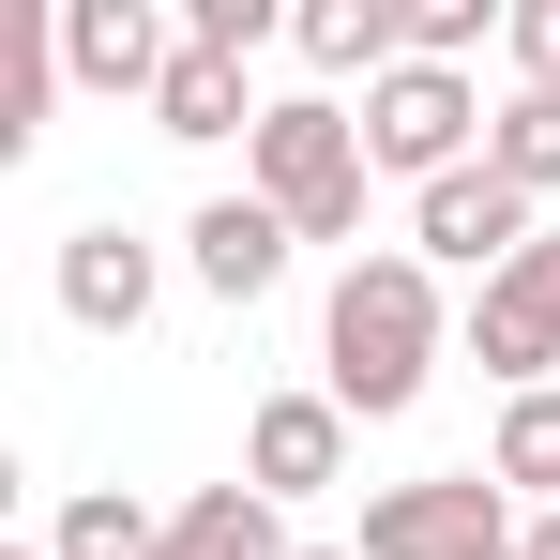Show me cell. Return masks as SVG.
Listing matches in <instances>:
<instances>
[{"instance_id": "cell-21", "label": "cell", "mask_w": 560, "mask_h": 560, "mask_svg": "<svg viewBox=\"0 0 560 560\" xmlns=\"http://www.w3.org/2000/svg\"><path fill=\"white\" fill-rule=\"evenodd\" d=\"M515 560H560V515H530V530H515Z\"/></svg>"}, {"instance_id": "cell-17", "label": "cell", "mask_w": 560, "mask_h": 560, "mask_svg": "<svg viewBox=\"0 0 560 560\" xmlns=\"http://www.w3.org/2000/svg\"><path fill=\"white\" fill-rule=\"evenodd\" d=\"M485 167H500L515 197H546V183H560V92H515V106H500V137H485Z\"/></svg>"}, {"instance_id": "cell-18", "label": "cell", "mask_w": 560, "mask_h": 560, "mask_svg": "<svg viewBox=\"0 0 560 560\" xmlns=\"http://www.w3.org/2000/svg\"><path fill=\"white\" fill-rule=\"evenodd\" d=\"M183 31L228 46V61H258V46H273V0H183Z\"/></svg>"}, {"instance_id": "cell-23", "label": "cell", "mask_w": 560, "mask_h": 560, "mask_svg": "<svg viewBox=\"0 0 560 560\" xmlns=\"http://www.w3.org/2000/svg\"><path fill=\"white\" fill-rule=\"evenodd\" d=\"M0 560H61V546H0Z\"/></svg>"}, {"instance_id": "cell-8", "label": "cell", "mask_w": 560, "mask_h": 560, "mask_svg": "<svg viewBox=\"0 0 560 560\" xmlns=\"http://www.w3.org/2000/svg\"><path fill=\"white\" fill-rule=\"evenodd\" d=\"M334 469H349V409H334V394H273V409L243 424V485H258V500H318Z\"/></svg>"}, {"instance_id": "cell-14", "label": "cell", "mask_w": 560, "mask_h": 560, "mask_svg": "<svg viewBox=\"0 0 560 560\" xmlns=\"http://www.w3.org/2000/svg\"><path fill=\"white\" fill-rule=\"evenodd\" d=\"M485 469H500V500H546V515H560V378L500 409V440H485Z\"/></svg>"}, {"instance_id": "cell-24", "label": "cell", "mask_w": 560, "mask_h": 560, "mask_svg": "<svg viewBox=\"0 0 560 560\" xmlns=\"http://www.w3.org/2000/svg\"><path fill=\"white\" fill-rule=\"evenodd\" d=\"M546 258H560V228H546Z\"/></svg>"}, {"instance_id": "cell-11", "label": "cell", "mask_w": 560, "mask_h": 560, "mask_svg": "<svg viewBox=\"0 0 560 560\" xmlns=\"http://www.w3.org/2000/svg\"><path fill=\"white\" fill-rule=\"evenodd\" d=\"M288 46H303V61H318V77H394V61H409V0H303V15H288Z\"/></svg>"}, {"instance_id": "cell-13", "label": "cell", "mask_w": 560, "mask_h": 560, "mask_svg": "<svg viewBox=\"0 0 560 560\" xmlns=\"http://www.w3.org/2000/svg\"><path fill=\"white\" fill-rule=\"evenodd\" d=\"M167 560H288V530H273L258 485H197L183 515H167Z\"/></svg>"}, {"instance_id": "cell-20", "label": "cell", "mask_w": 560, "mask_h": 560, "mask_svg": "<svg viewBox=\"0 0 560 560\" xmlns=\"http://www.w3.org/2000/svg\"><path fill=\"white\" fill-rule=\"evenodd\" d=\"M500 46H515V77H530V92H560V0H515V15H500Z\"/></svg>"}, {"instance_id": "cell-7", "label": "cell", "mask_w": 560, "mask_h": 560, "mask_svg": "<svg viewBox=\"0 0 560 560\" xmlns=\"http://www.w3.org/2000/svg\"><path fill=\"white\" fill-rule=\"evenodd\" d=\"M167 61H183V31H167L152 0H61V77H77V92L152 106V92H167Z\"/></svg>"}, {"instance_id": "cell-22", "label": "cell", "mask_w": 560, "mask_h": 560, "mask_svg": "<svg viewBox=\"0 0 560 560\" xmlns=\"http://www.w3.org/2000/svg\"><path fill=\"white\" fill-rule=\"evenodd\" d=\"M288 560H364V546H288Z\"/></svg>"}, {"instance_id": "cell-2", "label": "cell", "mask_w": 560, "mask_h": 560, "mask_svg": "<svg viewBox=\"0 0 560 560\" xmlns=\"http://www.w3.org/2000/svg\"><path fill=\"white\" fill-rule=\"evenodd\" d=\"M243 167H258V197H273L303 243H364V121L334 92H288V106H258V137H243Z\"/></svg>"}, {"instance_id": "cell-4", "label": "cell", "mask_w": 560, "mask_h": 560, "mask_svg": "<svg viewBox=\"0 0 560 560\" xmlns=\"http://www.w3.org/2000/svg\"><path fill=\"white\" fill-rule=\"evenodd\" d=\"M515 515H500V469H440V485H378L364 500V560H500Z\"/></svg>"}, {"instance_id": "cell-15", "label": "cell", "mask_w": 560, "mask_h": 560, "mask_svg": "<svg viewBox=\"0 0 560 560\" xmlns=\"http://www.w3.org/2000/svg\"><path fill=\"white\" fill-rule=\"evenodd\" d=\"M46 77H61V15H15L0 31V167L46 137Z\"/></svg>"}, {"instance_id": "cell-16", "label": "cell", "mask_w": 560, "mask_h": 560, "mask_svg": "<svg viewBox=\"0 0 560 560\" xmlns=\"http://www.w3.org/2000/svg\"><path fill=\"white\" fill-rule=\"evenodd\" d=\"M61 560H167V515L152 500H121V485H92V500H61V530H46Z\"/></svg>"}, {"instance_id": "cell-6", "label": "cell", "mask_w": 560, "mask_h": 560, "mask_svg": "<svg viewBox=\"0 0 560 560\" xmlns=\"http://www.w3.org/2000/svg\"><path fill=\"white\" fill-rule=\"evenodd\" d=\"M469 349H485V378H515V394L560 378V258H546V243H530L515 273L469 288Z\"/></svg>"}, {"instance_id": "cell-1", "label": "cell", "mask_w": 560, "mask_h": 560, "mask_svg": "<svg viewBox=\"0 0 560 560\" xmlns=\"http://www.w3.org/2000/svg\"><path fill=\"white\" fill-rule=\"evenodd\" d=\"M318 394L349 409V424H394L424 378H440V273L409 258V243H378V258H349L334 273V303H318Z\"/></svg>"}, {"instance_id": "cell-9", "label": "cell", "mask_w": 560, "mask_h": 560, "mask_svg": "<svg viewBox=\"0 0 560 560\" xmlns=\"http://www.w3.org/2000/svg\"><path fill=\"white\" fill-rule=\"evenodd\" d=\"M288 243H303V228H288L258 183H243V197H212V212L183 228V258H197V288H212V303H258V288L288 273Z\"/></svg>"}, {"instance_id": "cell-19", "label": "cell", "mask_w": 560, "mask_h": 560, "mask_svg": "<svg viewBox=\"0 0 560 560\" xmlns=\"http://www.w3.org/2000/svg\"><path fill=\"white\" fill-rule=\"evenodd\" d=\"M485 46V0H409V61H469Z\"/></svg>"}, {"instance_id": "cell-12", "label": "cell", "mask_w": 560, "mask_h": 560, "mask_svg": "<svg viewBox=\"0 0 560 560\" xmlns=\"http://www.w3.org/2000/svg\"><path fill=\"white\" fill-rule=\"evenodd\" d=\"M152 121H167L183 152H212V137H258V106H243V61L183 31V61H167V92H152Z\"/></svg>"}, {"instance_id": "cell-10", "label": "cell", "mask_w": 560, "mask_h": 560, "mask_svg": "<svg viewBox=\"0 0 560 560\" xmlns=\"http://www.w3.org/2000/svg\"><path fill=\"white\" fill-rule=\"evenodd\" d=\"M61 318L77 334H137L152 318V243L137 228H61Z\"/></svg>"}, {"instance_id": "cell-5", "label": "cell", "mask_w": 560, "mask_h": 560, "mask_svg": "<svg viewBox=\"0 0 560 560\" xmlns=\"http://www.w3.org/2000/svg\"><path fill=\"white\" fill-rule=\"evenodd\" d=\"M546 228H530V197L500 183V167H455V183H424L409 197V258L424 273H515Z\"/></svg>"}, {"instance_id": "cell-3", "label": "cell", "mask_w": 560, "mask_h": 560, "mask_svg": "<svg viewBox=\"0 0 560 560\" xmlns=\"http://www.w3.org/2000/svg\"><path fill=\"white\" fill-rule=\"evenodd\" d=\"M469 137H500V121L469 106L455 61H394V77L364 92V167H394V183H455V167H485Z\"/></svg>"}]
</instances>
